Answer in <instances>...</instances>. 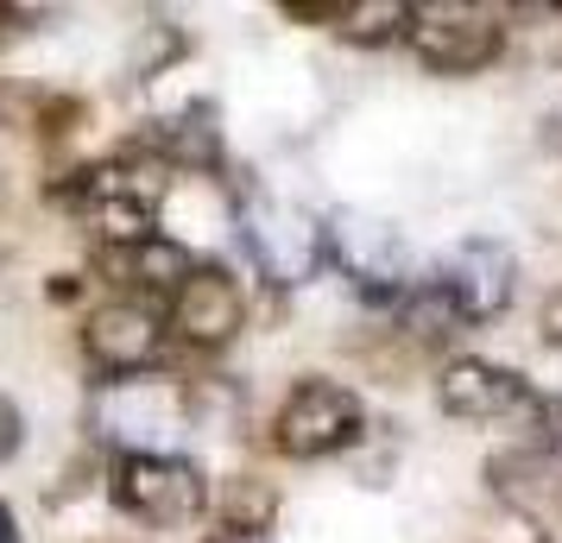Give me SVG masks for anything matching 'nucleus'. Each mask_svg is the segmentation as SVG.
<instances>
[{
    "label": "nucleus",
    "mask_w": 562,
    "mask_h": 543,
    "mask_svg": "<svg viewBox=\"0 0 562 543\" xmlns=\"http://www.w3.org/2000/svg\"><path fill=\"white\" fill-rule=\"evenodd\" d=\"M543 405L550 398L518 366H499V361H486V354H449V361L436 366V411L456 417V423H474V430L537 423Z\"/></svg>",
    "instance_id": "obj_5"
},
{
    "label": "nucleus",
    "mask_w": 562,
    "mask_h": 543,
    "mask_svg": "<svg viewBox=\"0 0 562 543\" xmlns=\"http://www.w3.org/2000/svg\"><path fill=\"white\" fill-rule=\"evenodd\" d=\"M436 285L456 304L461 329L499 323L512 310V291H518V253H512L506 240H493V234H474V240H461V247L442 253Z\"/></svg>",
    "instance_id": "obj_8"
},
{
    "label": "nucleus",
    "mask_w": 562,
    "mask_h": 543,
    "mask_svg": "<svg viewBox=\"0 0 562 543\" xmlns=\"http://www.w3.org/2000/svg\"><path fill=\"white\" fill-rule=\"evenodd\" d=\"M26 7H0V45H7V38H13V32H26Z\"/></svg>",
    "instance_id": "obj_18"
},
{
    "label": "nucleus",
    "mask_w": 562,
    "mask_h": 543,
    "mask_svg": "<svg viewBox=\"0 0 562 543\" xmlns=\"http://www.w3.org/2000/svg\"><path fill=\"white\" fill-rule=\"evenodd\" d=\"M108 493L133 524H153V531H183V524H203L209 518V474L190 455L171 449H121L108 467Z\"/></svg>",
    "instance_id": "obj_3"
},
{
    "label": "nucleus",
    "mask_w": 562,
    "mask_h": 543,
    "mask_svg": "<svg viewBox=\"0 0 562 543\" xmlns=\"http://www.w3.org/2000/svg\"><path fill=\"white\" fill-rule=\"evenodd\" d=\"M165 336H171L165 310L133 304V297H108L82 316V361L95 366L108 386H121V380H139L165 354Z\"/></svg>",
    "instance_id": "obj_10"
},
{
    "label": "nucleus",
    "mask_w": 562,
    "mask_h": 543,
    "mask_svg": "<svg viewBox=\"0 0 562 543\" xmlns=\"http://www.w3.org/2000/svg\"><path fill=\"white\" fill-rule=\"evenodd\" d=\"M102 265L114 272L121 297H133V304H153V310H165V304H171V297L183 291V279L196 272L190 247H178L171 234H153V240H139V247L102 253Z\"/></svg>",
    "instance_id": "obj_11"
},
{
    "label": "nucleus",
    "mask_w": 562,
    "mask_h": 543,
    "mask_svg": "<svg viewBox=\"0 0 562 543\" xmlns=\"http://www.w3.org/2000/svg\"><path fill=\"white\" fill-rule=\"evenodd\" d=\"M0 543H20V518H13L7 499H0Z\"/></svg>",
    "instance_id": "obj_19"
},
{
    "label": "nucleus",
    "mask_w": 562,
    "mask_h": 543,
    "mask_svg": "<svg viewBox=\"0 0 562 543\" xmlns=\"http://www.w3.org/2000/svg\"><path fill=\"white\" fill-rule=\"evenodd\" d=\"M203 543H272V538H240V531H209Z\"/></svg>",
    "instance_id": "obj_20"
},
{
    "label": "nucleus",
    "mask_w": 562,
    "mask_h": 543,
    "mask_svg": "<svg viewBox=\"0 0 562 543\" xmlns=\"http://www.w3.org/2000/svg\"><path fill=\"white\" fill-rule=\"evenodd\" d=\"M405 20H411V0H341L335 7V38L348 45H398L405 38Z\"/></svg>",
    "instance_id": "obj_14"
},
{
    "label": "nucleus",
    "mask_w": 562,
    "mask_h": 543,
    "mask_svg": "<svg viewBox=\"0 0 562 543\" xmlns=\"http://www.w3.org/2000/svg\"><path fill=\"white\" fill-rule=\"evenodd\" d=\"M240 240L254 253L259 279H272V285H304L329 259V228H316L304 208L284 203V196H247L240 203Z\"/></svg>",
    "instance_id": "obj_7"
},
{
    "label": "nucleus",
    "mask_w": 562,
    "mask_h": 543,
    "mask_svg": "<svg viewBox=\"0 0 562 543\" xmlns=\"http://www.w3.org/2000/svg\"><path fill=\"white\" fill-rule=\"evenodd\" d=\"M13 449H20V411L0 398V455H13Z\"/></svg>",
    "instance_id": "obj_17"
},
{
    "label": "nucleus",
    "mask_w": 562,
    "mask_h": 543,
    "mask_svg": "<svg viewBox=\"0 0 562 543\" xmlns=\"http://www.w3.org/2000/svg\"><path fill=\"white\" fill-rule=\"evenodd\" d=\"M266 430H272V449L284 462H335V455L360 449V437H367V398L348 380L304 373L279 398V411H272Z\"/></svg>",
    "instance_id": "obj_4"
},
{
    "label": "nucleus",
    "mask_w": 562,
    "mask_h": 543,
    "mask_svg": "<svg viewBox=\"0 0 562 543\" xmlns=\"http://www.w3.org/2000/svg\"><path fill=\"white\" fill-rule=\"evenodd\" d=\"M398 45L430 77H481L493 64H506L512 26H506V7H481V0H411V20H405Z\"/></svg>",
    "instance_id": "obj_2"
},
{
    "label": "nucleus",
    "mask_w": 562,
    "mask_h": 543,
    "mask_svg": "<svg viewBox=\"0 0 562 543\" xmlns=\"http://www.w3.org/2000/svg\"><path fill=\"white\" fill-rule=\"evenodd\" d=\"M537 146L562 158V95H557V108H543V121H537Z\"/></svg>",
    "instance_id": "obj_16"
},
{
    "label": "nucleus",
    "mask_w": 562,
    "mask_h": 543,
    "mask_svg": "<svg viewBox=\"0 0 562 543\" xmlns=\"http://www.w3.org/2000/svg\"><path fill=\"white\" fill-rule=\"evenodd\" d=\"M165 196H171V165H158L153 152H127L108 158V165H89L64 203L77 208V222L95 234L102 253H121V247H139L158 234V215H165Z\"/></svg>",
    "instance_id": "obj_1"
},
{
    "label": "nucleus",
    "mask_w": 562,
    "mask_h": 543,
    "mask_svg": "<svg viewBox=\"0 0 562 543\" xmlns=\"http://www.w3.org/2000/svg\"><path fill=\"white\" fill-rule=\"evenodd\" d=\"M481 480L512 518H525L537 538H550V524L562 518V437L531 423V437H512L506 449L486 455Z\"/></svg>",
    "instance_id": "obj_6"
},
{
    "label": "nucleus",
    "mask_w": 562,
    "mask_h": 543,
    "mask_svg": "<svg viewBox=\"0 0 562 543\" xmlns=\"http://www.w3.org/2000/svg\"><path fill=\"white\" fill-rule=\"evenodd\" d=\"M165 329L190 348V354H222L240 341L247 329V285L234 279L228 265L196 259V272L183 279V291L165 304Z\"/></svg>",
    "instance_id": "obj_9"
},
{
    "label": "nucleus",
    "mask_w": 562,
    "mask_h": 543,
    "mask_svg": "<svg viewBox=\"0 0 562 543\" xmlns=\"http://www.w3.org/2000/svg\"><path fill=\"white\" fill-rule=\"evenodd\" d=\"M139 152H153L171 171H215L222 165V127L196 102V108H183V114H171V121H153V133L139 139Z\"/></svg>",
    "instance_id": "obj_12"
},
{
    "label": "nucleus",
    "mask_w": 562,
    "mask_h": 543,
    "mask_svg": "<svg viewBox=\"0 0 562 543\" xmlns=\"http://www.w3.org/2000/svg\"><path fill=\"white\" fill-rule=\"evenodd\" d=\"M537 336H543V348H562V285L537 304Z\"/></svg>",
    "instance_id": "obj_15"
},
{
    "label": "nucleus",
    "mask_w": 562,
    "mask_h": 543,
    "mask_svg": "<svg viewBox=\"0 0 562 543\" xmlns=\"http://www.w3.org/2000/svg\"><path fill=\"white\" fill-rule=\"evenodd\" d=\"M531 543H550V538H531Z\"/></svg>",
    "instance_id": "obj_21"
},
{
    "label": "nucleus",
    "mask_w": 562,
    "mask_h": 543,
    "mask_svg": "<svg viewBox=\"0 0 562 543\" xmlns=\"http://www.w3.org/2000/svg\"><path fill=\"white\" fill-rule=\"evenodd\" d=\"M279 487L266 480V474H228V480H215V499H209V518H215V531H240V538H272V524H279Z\"/></svg>",
    "instance_id": "obj_13"
}]
</instances>
